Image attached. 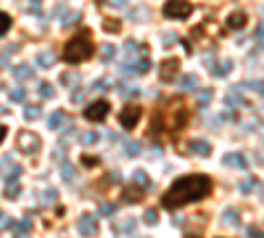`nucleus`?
Wrapping results in <instances>:
<instances>
[{
    "mask_svg": "<svg viewBox=\"0 0 264 238\" xmlns=\"http://www.w3.org/2000/svg\"><path fill=\"white\" fill-rule=\"evenodd\" d=\"M211 183L209 175H185V177H177L175 183L169 185V191L162 196V207L164 209H180L190 201H201V198L211 196Z\"/></svg>",
    "mask_w": 264,
    "mask_h": 238,
    "instance_id": "nucleus-1",
    "label": "nucleus"
},
{
    "mask_svg": "<svg viewBox=\"0 0 264 238\" xmlns=\"http://www.w3.org/2000/svg\"><path fill=\"white\" fill-rule=\"evenodd\" d=\"M190 122V106L183 95H175V98H164L162 106L153 111V122H151V130L148 135L156 138V135H177L188 127Z\"/></svg>",
    "mask_w": 264,
    "mask_h": 238,
    "instance_id": "nucleus-2",
    "label": "nucleus"
},
{
    "mask_svg": "<svg viewBox=\"0 0 264 238\" xmlns=\"http://www.w3.org/2000/svg\"><path fill=\"white\" fill-rule=\"evenodd\" d=\"M93 53H95V43H93L90 29H77L74 35L66 40V45H63L61 56H63L66 64H82V61H87Z\"/></svg>",
    "mask_w": 264,
    "mask_h": 238,
    "instance_id": "nucleus-3",
    "label": "nucleus"
},
{
    "mask_svg": "<svg viewBox=\"0 0 264 238\" xmlns=\"http://www.w3.org/2000/svg\"><path fill=\"white\" fill-rule=\"evenodd\" d=\"M162 11H164V16H169V19H188L196 8H193L190 0H166Z\"/></svg>",
    "mask_w": 264,
    "mask_h": 238,
    "instance_id": "nucleus-4",
    "label": "nucleus"
},
{
    "mask_svg": "<svg viewBox=\"0 0 264 238\" xmlns=\"http://www.w3.org/2000/svg\"><path fill=\"white\" fill-rule=\"evenodd\" d=\"M140 117H143V108H140L138 104H130V106L122 108L119 122H122V127H127V130H135V127H138V119H140Z\"/></svg>",
    "mask_w": 264,
    "mask_h": 238,
    "instance_id": "nucleus-5",
    "label": "nucleus"
},
{
    "mask_svg": "<svg viewBox=\"0 0 264 238\" xmlns=\"http://www.w3.org/2000/svg\"><path fill=\"white\" fill-rule=\"evenodd\" d=\"M108 111H111L108 101H93V104L85 108V119L87 122H103V119L108 117Z\"/></svg>",
    "mask_w": 264,
    "mask_h": 238,
    "instance_id": "nucleus-6",
    "label": "nucleus"
},
{
    "mask_svg": "<svg viewBox=\"0 0 264 238\" xmlns=\"http://www.w3.org/2000/svg\"><path fill=\"white\" fill-rule=\"evenodd\" d=\"M19 151L21 153H37L40 151V138H37L35 132H29V130L19 132Z\"/></svg>",
    "mask_w": 264,
    "mask_h": 238,
    "instance_id": "nucleus-7",
    "label": "nucleus"
},
{
    "mask_svg": "<svg viewBox=\"0 0 264 238\" xmlns=\"http://www.w3.org/2000/svg\"><path fill=\"white\" fill-rule=\"evenodd\" d=\"M77 230H80L85 238H95L98 236V220L93 215H82L80 222H77Z\"/></svg>",
    "mask_w": 264,
    "mask_h": 238,
    "instance_id": "nucleus-8",
    "label": "nucleus"
},
{
    "mask_svg": "<svg viewBox=\"0 0 264 238\" xmlns=\"http://www.w3.org/2000/svg\"><path fill=\"white\" fill-rule=\"evenodd\" d=\"M180 72V59L177 56H172V59H166L162 61V66H159V77H162L164 82H169V80H175Z\"/></svg>",
    "mask_w": 264,
    "mask_h": 238,
    "instance_id": "nucleus-9",
    "label": "nucleus"
},
{
    "mask_svg": "<svg viewBox=\"0 0 264 238\" xmlns=\"http://www.w3.org/2000/svg\"><path fill=\"white\" fill-rule=\"evenodd\" d=\"M180 151H190V153H198V156H209L211 143L209 140H190L188 146H180Z\"/></svg>",
    "mask_w": 264,
    "mask_h": 238,
    "instance_id": "nucleus-10",
    "label": "nucleus"
},
{
    "mask_svg": "<svg viewBox=\"0 0 264 238\" xmlns=\"http://www.w3.org/2000/svg\"><path fill=\"white\" fill-rule=\"evenodd\" d=\"M248 24V14L246 11H235L227 16V29H243Z\"/></svg>",
    "mask_w": 264,
    "mask_h": 238,
    "instance_id": "nucleus-11",
    "label": "nucleus"
},
{
    "mask_svg": "<svg viewBox=\"0 0 264 238\" xmlns=\"http://www.w3.org/2000/svg\"><path fill=\"white\" fill-rule=\"evenodd\" d=\"M69 125H72V122H69V114H63V111L50 114V119H48L50 130H61V127H69Z\"/></svg>",
    "mask_w": 264,
    "mask_h": 238,
    "instance_id": "nucleus-12",
    "label": "nucleus"
},
{
    "mask_svg": "<svg viewBox=\"0 0 264 238\" xmlns=\"http://www.w3.org/2000/svg\"><path fill=\"white\" fill-rule=\"evenodd\" d=\"M0 172H8V180H16L19 175H21V167H19L11 156H5L3 164H0Z\"/></svg>",
    "mask_w": 264,
    "mask_h": 238,
    "instance_id": "nucleus-13",
    "label": "nucleus"
},
{
    "mask_svg": "<svg viewBox=\"0 0 264 238\" xmlns=\"http://www.w3.org/2000/svg\"><path fill=\"white\" fill-rule=\"evenodd\" d=\"M224 164L235 167V170H248V162H246L243 153H227V156H224Z\"/></svg>",
    "mask_w": 264,
    "mask_h": 238,
    "instance_id": "nucleus-14",
    "label": "nucleus"
},
{
    "mask_svg": "<svg viewBox=\"0 0 264 238\" xmlns=\"http://www.w3.org/2000/svg\"><path fill=\"white\" fill-rule=\"evenodd\" d=\"M122 196H124V201H143V196H145V191L143 188H138V185H127V188H124V194H122Z\"/></svg>",
    "mask_w": 264,
    "mask_h": 238,
    "instance_id": "nucleus-15",
    "label": "nucleus"
},
{
    "mask_svg": "<svg viewBox=\"0 0 264 238\" xmlns=\"http://www.w3.org/2000/svg\"><path fill=\"white\" fill-rule=\"evenodd\" d=\"M222 225L224 228H238V225H241V215H238L235 209H224L222 212Z\"/></svg>",
    "mask_w": 264,
    "mask_h": 238,
    "instance_id": "nucleus-16",
    "label": "nucleus"
},
{
    "mask_svg": "<svg viewBox=\"0 0 264 238\" xmlns=\"http://www.w3.org/2000/svg\"><path fill=\"white\" fill-rule=\"evenodd\" d=\"M132 183L138 185V188H143V191H151V177H148L143 170H135V175H132Z\"/></svg>",
    "mask_w": 264,
    "mask_h": 238,
    "instance_id": "nucleus-17",
    "label": "nucleus"
},
{
    "mask_svg": "<svg viewBox=\"0 0 264 238\" xmlns=\"http://www.w3.org/2000/svg\"><path fill=\"white\" fill-rule=\"evenodd\" d=\"M21 194V183L19 180H8V185H5V198H16Z\"/></svg>",
    "mask_w": 264,
    "mask_h": 238,
    "instance_id": "nucleus-18",
    "label": "nucleus"
},
{
    "mask_svg": "<svg viewBox=\"0 0 264 238\" xmlns=\"http://www.w3.org/2000/svg\"><path fill=\"white\" fill-rule=\"evenodd\" d=\"M11 27H14V19L5 14V11H0V35H5Z\"/></svg>",
    "mask_w": 264,
    "mask_h": 238,
    "instance_id": "nucleus-19",
    "label": "nucleus"
},
{
    "mask_svg": "<svg viewBox=\"0 0 264 238\" xmlns=\"http://www.w3.org/2000/svg\"><path fill=\"white\" fill-rule=\"evenodd\" d=\"M114 212H117V204H111V201H103L101 207H98V215L101 217H111Z\"/></svg>",
    "mask_w": 264,
    "mask_h": 238,
    "instance_id": "nucleus-20",
    "label": "nucleus"
},
{
    "mask_svg": "<svg viewBox=\"0 0 264 238\" xmlns=\"http://www.w3.org/2000/svg\"><path fill=\"white\" fill-rule=\"evenodd\" d=\"M103 29L119 32V29H122V22H119V19H103Z\"/></svg>",
    "mask_w": 264,
    "mask_h": 238,
    "instance_id": "nucleus-21",
    "label": "nucleus"
},
{
    "mask_svg": "<svg viewBox=\"0 0 264 238\" xmlns=\"http://www.w3.org/2000/svg\"><path fill=\"white\" fill-rule=\"evenodd\" d=\"M61 177L63 180H74V167L69 162H61Z\"/></svg>",
    "mask_w": 264,
    "mask_h": 238,
    "instance_id": "nucleus-22",
    "label": "nucleus"
},
{
    "mask_svg": "<svg viewBox=\"0 0 264 238\" xmlns=\"http://www.w3.org/2000/svg\"><path fill=\"white\" fill-rule=\"evenodd\" d=\"M143 220H145L148 225H156V222H159V212H156V209H145Z\"/></svg>",
    "mask_w": 264,
    "mask_h": 238,
    "instance_id": "nucleus-23",
    "label": "nucleus"
},
{
    "mask_svg": "<svg viewBox=\"0 0 264 238\" xmlns=\"http://www.w3.org/2000/svg\"><path fill=\"white\" fill-rule=\"evenodd\" d=\"M29 230H32V222H29V220H21V222H16V233H19V236H27Z\"/></svg>",
    "mask_w": 264,
    "mask_h": 238,
    "instance_id": "nucleus-24",
    "label": "nucleus"
},
{
    "mask_svg": "<svg viewBox=\"0 0 264 238\" xmlns=\"http://www.w3.org/2000/svg\"><path fill=\"white\" fill-rule=\"evenodd\" d=\"M117 230H119V233H132V230H135V220H124V222H119V225H117Z\"/></svg>",
    "mask_w": 264,
    "mask_h": 238,
    "instance_id": "nucleus-25",
    "label": "nucleus"
},
{
    "mask_svg": "<svg viewBox=\"0 0 264 238\" xmlns=\"http://www.w3.org/2000/svg\"><path fill=\"white\" fill-rule=\"evenodd\" d=\"M98 140H101L98 132H85V135H82V143H85V146H93V143H98Z\"/></svg>",
    "mask_w": 264,
    "mask_h": 238,
    "instance_id": "nucleus-26",
    "label": "nucleus"
},
{
    "mask_svg": "<svg viewBox=\"0 0 264 238\" xmlns=\"http://www.w3.org/2000/svg\"><path fill=\"white\" fill-rule=\"evenodd\" d=\"M256 183H259V180H243V183H241V191H243V194H251V191L256 188Z\"/></svg>",
    "mask_w": 264,
    "mask_h": 238,
    "instance_id": "nucleus-27",
    "label": "nucleus"
},
{
    "mask_svg": "<svg viewBox=\"0 0 264 238\" xmlns=\"http://www.w3.org/2000/svg\"><path fill=\"white\" fill-rule=\"evenodd\" d=\"M124 149H127V156H138V153H140V146H138V143H132V140L124 146Z\"/></svg>",
    "mask_w": 264,
    "mask_h": 238,
    "instance_id": "nucleus-28",
    "label": "nucleus"
},
{
    "mask_svg": "<svg viewBox=\"0 0 264 238\" xmlns=\"http://www.w3.org/2000/svg\"><path fill=\"white\" fill-rule=\"evenodd\" d=\"M40 114H42L40 106H29V108H27V119H37Z\"/></svg>",
    "mask_w": 264,
    "mask_h": 238,
    "instance_id": "nucleus-29",
    "label": "nucleus"
},
{
    "mask_svg": "<svg viewBox=\"0 0 264 238\" xmlns=\"http://www.w3.org/2000/svg\"><path fill=\"white\" fill-rule=\"evenodd\" d=\"M80 162H82V164H85V167H95V164H98V162H101V159H98V156H82V159H80Z\"/></svg>",
    "mask_w": 264,
    "mask_h": 238,
    "instance_id": "nucleus-30",
    "label": "nucleus"
},
{
    "mask_svg": "<svg viewBox=\"0 0 264 238\" xmlns=\"http://www.w3.org/2000/svg\"><path fill=\"white\" fill-rule=\"evenodd\" d=\"M5 228H11V217L8 215H0V230H5Z\"/></svg>",
    "mask_w": 264,
    "mask_h": 238,
    "instance_id": "nucleus-31",
    "label": "nucleus"
},
{
    "mask_svg": "<svg viewBox=\"0 0 264 238\" xmlns=\"http://www.w3.org/2000/svg\"><path fill=\"white\" fill-rule=\"evenodd\" d=\"M248 236H251V238H262V230H259V225H251V228H248Z\"/></svg>",
    "mask_w": 264,
    "mask_h": 238,
    "instance_id": "nucleus-32",
    "label": "nucleus"
},
{
    "mask_svg": "<svg viewBox=\"0 0 264 238\" xmlns=\"http://www.w3.org/2000/svg\"><path fill=\"white\" fill-rule=\"evenodd\" d=\"M42 201H56V191L48 188V191H45V196H42Z\"/></svg>",
    "mask_w": 264,
    "mask_h": 238,
    "instance_id": "nucleus-33",
    "label": "nucleus"
},
{
    "mask_svg": "<svg viewBox=\"0 0 264 238\" xmlns=\"http://www.w3.org/2000/svg\"><path fill=\"white\" fill-rule=\"evenodd\" d=\"M183 87H185V90L196 87V80H193V77H185V80H183Z\"/></svg>",
    "mask_w": 264,
    "mask_h": 238,
    "instance_id": "nucleus-34",
    "label": "nucleus"
},
{
    "mask_svg": "<svg viewBox=\"0 0 264 238\" xmlns=\"http://www.w3.org/2000/svg\"><path fill=\"white\" fill-rule=\"evenodd\" d=\"M209 98H211V93H201V95H198V104L206 106V104H209Z\"/></svg>",
    "mask_w": 264,
    "mask_h": 238,
    "instance_id": "nucleus-35",
    "label": "nucleus"
},
{
    "mask_svg": "<svg viewBox=\"0 0 264 238\" xmlns=\"http://www.w3.org/2000/svg\"><path fill=\"white\" fill-rule=\"evenodd\" d=\"M40 93H42V95H50L53 90H50V85H40Z\"/></svg>",
    "mask_w": 264,
    "mask_h": 238,
    "instance_id": "nucleus-36",
    "label": "nucleus"
},
{
    "mask_svg": "<svg viewBox=\"0 0 264 238\" xmlns=\"http://www.w3.org/2000/svg\"><path fill=\"white\" fill-rule=\"evenodd\" d=\"M16 74H19V77H27V74H29V69H27V66H21V69H16Z\"/></svg>",
    "mask_w": 264,
    "mask_h": 238,
    "instance_id": "nucleus-37",
    "label": "nucleus"
},
{
    "mask_svg": "<svg viewBox=\"0 0 264 238\" xmlns=\"http://www.w3.org/2000/svg\"><path fill=\"white\" fill-rule=\"evenodd\" d=\"M5 135H8V130H5V125H0V143H3Z\"/></svg>",
    "mask_w": 264,
    "mask_h": 238,
    "instance_id": "nucleus-38",
    "label": "nucleus"
},
{
    "mask_svg": "<svg viewBox=\"0 0 264 238\" xmlns=\"http://www.w3.org/2000/svg\"><path fill=\"white\" fill-rule=\"evenodd\" d=\"M19 238H27V236H19Z\"/></svg>",
    "mask_w": 264,
    "mask_h": 238,
    "instance_id": "nucleus-39",
    "label": "nucleus"
}]
</instances>
